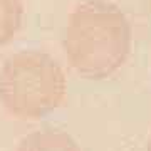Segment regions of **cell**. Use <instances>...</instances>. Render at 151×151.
Instances as JSON below:
<instances>
[{
  "label": "cell",
  "mask_w": 151,
  "mask_h": 151,
  "mask_svg": "<svg viewBox=\"0 0 151 151\" xmlns=\"http://www.w3.org/2000/svg\"><path fill=\"white\" fill-rule=\"evenodd\" d=\"M64 49L72 69L86 79H106L123 67L131 50V25L118 5L89 0L69 15Z\"/></svg>",
  "instance_id": "obj_1"
},
{
  "label": "cell",
  "mask_w": 151,
  "mask_h": 151,
  "mask_svg": "<svg viewBox=\"0 0 151 151\" xmlns=\"http://www.w3.org/2000/svg\"><path fill=\"white\" fill-rule=\"evenodd\" d=\"M67 91L64 70L42 50H20L0 67V104L9 114L37 121L60 106Z\"/></svg>",
  "instance_id": "obj_2"
},
{
  "label": "cell",
  "mask_w": 151,
  "mask_h": 151,
  "mask_svg": "<svg viewBox=\"0 0 151 151\" xmlns=\"http://www.w3.org/2000/svg\"><path fill=\"white\" fill-rule=\"evenodd\" d=\"M24 19L22 0H0V47L5 45L20 30Z\"/></svg>",
  "instance_id": "obj_4"
},
{
  "label": "cell",
  "mask_w": 151,
  "mask_h": 151,
  "mask_svg": "<svg viewBox=\"0 0 151 151\" xmlns=\"http://www.w3.org/2000/svg\"><path fill=\"white\" fill-rule=\"evenodd\" d=\"M146 151H151V133H150V138L146 141Z\"/></svg>",
  "instance_id": "obj_5"
},
{
  "label": "cell",
  "mask_w": 151,
  "mask_h": 151,
  "mask_svg": "<svg viewBox=\"0 0 151 151\" xmlns=\"http://www.w3.org/2000/svg\"><path fill=\"white\" fill-rule=\"evenodd\" d=\"M17 151H81L67 133L60 129H40L24 136Z\"/></svg>",
  "instance_id": "obj_3"
}]
</instances>
